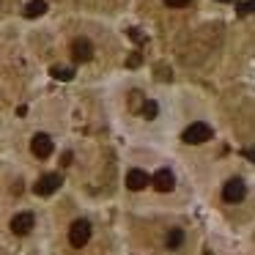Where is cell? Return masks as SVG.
Wrapping results in <instances>:
<instances>
[{
    "label": "cell",
    "instance_id": "cell-1",
    "mask_svg": "<svg viewBox=\"0 0 255 255\" xmlns=\"http://www.w3.org/2000/svg\"><path fill=\"white\" fill-rule=\"evenodd\" d=\"M211 127L209 124H203V121H195V124H189L187 129H184V143H189V145H200V143H206V140H211Z\"/></svg>",
    "mask_w": 255,
    "mask_h": 255
},
{
    "label": "cell",
    "instance_id": "cell-2",
    "mask_svg": "<svg viewBox=\"0 0 255 255\" xmlns=\"http://www.w3.org/2000/svg\"><path fill=\"white\" fill-rule=\"evenodd\" d=\"M88 242H91V222L88 220H74L72 228H69V244L80 250Z\"/></svg>",
    "mask_w": 255,
    "mask_h": 255
},
{
    "label": "cell",
    "instance_id": "cell-3",
    "mask_svg": "<svg viewBox=\"0 0 255 255\" xmlns=\"http://www.w3.org/2000/svg\"><path fill=\"white\" fill-rule=\"evenodd\" d=\"M244 195H247V184H244L242 178H228L225 187H222L225 203H239V200H244Z\"/></svg>",
    "mask_w": 255,
    "mask_h": 255
},
{
    "label": "cell",
    "instance_id": "cell-4",
    "mask_svg": "<svg viewBox=\"0 0 255 255\" xmlns=\"http://www.w3.org/2000/svg\"><path fill=\"white\" fill-rule=\"evenodd\" d=\"M52 148H55V143H52L50 134H44V132L33 134V140H30V151H33V156H39V159H47V156L52 154Z\"/></svg>",
    "mask_w": 255,
    "mask_h": 255
},
{
    "label": "cell",
    "instance_id": "cell-5",
    "mask_svg": "<svg viewBox=\"0 0 255 255\" xmlns=\"http://www.w3.org/2000/svg\"><path fill=\"white\" fill-rule=\"evenodd\" d=\"M61 184H63V178L58 176V173H47V176H41L39 181H36L33 192H36V195H41V198H47V195L58 192V187H61Z\"/></svg>",
    "mask_w": 255,
    "mask_h": 255
},
{
    "label": "cell",
    "instance_id": "cell-6",
    "mask_svg": "<svg viewBox=\"0 0 255 255\" xmlns=\"http://www.w3.org/2000/svg\"><path fill=\"white\" fill-rule=\"evenodd\" d=\"M36 220L30 211H22V214H14L11 217V233H17V236H28L30 231H33Z\"/></svg>",
    "mask_w": 255,
    "mask_h": 255
},
{
    "label": "cell",
    "instance_id": "cell-7",
    "mask_svg": "<svg viewBox=\"0 0 255 255\" xmlns=\"http://www.w3.org/2000/svg\"><path fill=\"white\" fill-rule=\"evenodd\" d=\"M72 58L77 63H88L94 58V44L88 39H74L72 41Z\"/></svg>",
    "mask_w": 255,
    "mask_h": 255
},
{
    "label": "cell",
    "instance_id": "cell-8",
    "mask_svg": "<svg viewBox=\"0 0 255 255\" xmlns=\"http://www.w3.org/2000/svg\"><path fill=\"white\" fill-rule=\"evenodd\" d=\"M151 184H154V189H159V192H170V189L176 187V176H173L167 167H162V170H156L154 176H151Z\"/></svg>",
    "mask_w": 255,
    "mask_h": 255
},
{
    "label": "cell",
    "instance_id": "cell-9",
    "mask_svg": "<svg viewBox=\"0 0 255 255\" xmlns=\"http://www.w3.org/2000/svg\"><path fill=\"white\" fill-rule=\"evenodd\" d=\"M151 184V176L145 170H140V167H134V170L127 173V187L132 189V192H140V189H145Z\"/></svg>",
    "mask_w": 255,
    "mask_h": 255
},
{
    "label": "cell",
    "instance_id": "cell-10",
    "mask_svg": "<svg viewBox=\"0 0 255 255\" xmlns=\"http://www.w3.org/2000/svg\"><path fill=\"white\" fill-rule=\"evenodd\" d=\"M181 244H184V231H181V228H170L167 236H165V247L167 250H178Z\"/></svg>",
    "mask_w": 255,
    "mask_h": 255
},
{
    "label": "cell",
    "instance_id": "cell-11",
    "mask_svg": "<svg viewBox=\"0 0 255 255\" xmlns=\"http://www.w3.org/2000/svg\"><path fill=\"white\" fill-rule=\"evenodd\" d=\"M47 11V0H30L28 6H25V17L28 19H36V17H41V14Z\"/></svg>",
    "mask_w": 255,
    "mask_h": 255
},
{
    "label": "cell",
    "instance_id": "cell-12",
    "mask_svg": "<svg viewBox=\"0 0 255 255\" xmlns=\"http://www.w3.org/2000/svg\"><path fill=\"white\" fill-rule=\"evenodd\" d=\"M50 74L55 80H61V83H69V80L74 77V69H66V66H52L50 69Z\"/></svg>",
    "mask_w": 255,
    "mask_h": 255
},
{
    "label": "cell",
    "instance_id": "cell-13",
    "mask_svg": "<svg viewBox=\"0 0 255 255\" xmlns=\"http://www.w3.org/2000/svg\"><path fill=\"white\" fill-rule=\"evenodd\" d=\"M156 113H159V107H156V102L145 99V102H143V116L151 121V118H156Z\"/></svg>",
    "mask_w": 255,
    "mask_h": 255
},
{
    "label": "cell",
    "instance_id": "cell-14",
    "mask_svg": "<svg viewBox=\"0 0 255 255\" xmlns=\"http://www.w3.org/2000/svg\"><path fill=\"white\" fill-rule=\"evenodd\" d=\"M253 11H255V0H247V3L239 6V14H253Z\"/></svg>",
    "mask_w": 255,
    "mask_h": 255
},
{
    "label": "cell",
    "instance_id": "cell-15",
    "mask_svg": "<svg viewBox=\"0 0 255 255\" xmlns=\"http://www.w3.org/2000/svg\"><path fill=\"white\" fill-rule=\"evenodd\" d=\"M165 3H167V6H187V3H189V0H165Z\"/></svg>",
    "mask_w": 255,
    "mask_h": 255
},
{
    "label": "cell",
    "instance_id": "cell-16",
    "mask_svg": "<svg viewBox=\"0 0 255 255\" xmlns=\"http://www.w3.org/2000/svg\"><path fill=\"white\" fill-rule=\"evenodd\" d=\"M72 159H74V156L66 151V154H63V162H61V165H66V167H69V165H72Z\"/></svg>",
    "mask_w": 255,
    "mask_h": 255
},
{
    "label": "cell",
    "instance_id": "cell-17",
    "mask_svg": "<svg viewBox=\"0 0 255 255\" xmlns=\"http://www.w3.org/2000/svg\"><path fill=\"white\" fill-rule=\"evenodd\" d=\"M217 3H231V0H217Z\"/></svg>",
    "mask_w": 255,
    "mask_h": 255
}]
</instances>
